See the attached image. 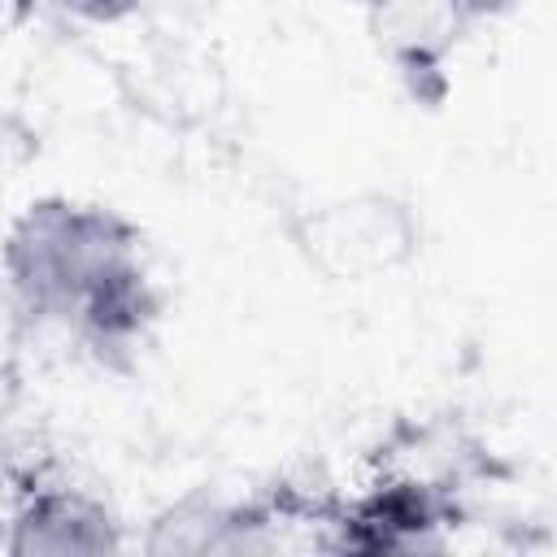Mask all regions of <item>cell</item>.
<instances>
[{
	"label": "cell",
	"instance_id": "cell-10",
	"mask_svg": "<svg viewBox=\"0 0 557 557\" xmlns=\"http://www.w3.org/2000/svg\"><path fill=\"white\" fill-rule=\"evenodd\" d=\"M9 392H13V370H0V413L9 409Z\"/></svg>",
	"mask_w": 557,
	"mask_h": 557
},
{
	"label": "cell",
	"instance_id": "cell-3",
	"mask_svg": "<svg viewBox=\"0 0 557 557\" xmlns=\"http://www.w3.org/2000/svg\"><path fill=\"white\" fill-rule=\"evenodd\" d=\"M361 17L370 44L409 78L413 96H431L426 83H435V96L444 91V61L470 26L457 0H361Z\"/></svg>",
	"mask_w": 557,
	"mask_h": 557
},
{
	"label": "cell",
	"instance_id": "cell-7",
	"mask_svg": "<svg viewBox=\"0 0 557 557\" xmlns=\"http://www.w3.org/2000/svg\"><path fill=\"white\" fill-rule=\"evenodd\" d=\"M65 13H74V17H83V22H122V17H131L144 0H57Z\"/></svg>",
	"mask_w": 557,
	"mask_h": 557
},
{
	"label": "cell",
	"instance_id": "cell-4",
	"mask_svg": "<svg viewBox=\"0 0 557 557\" xmlns=\"http://www.w3.org/2000/svg\"><path fill=\"white\" fill-rule=\"evenodd\" d=\"M122 531L113 513L78 487H39L9 518L4 553L13 557H83L117 553Z\"/></svg>",
	"mask_w": 557,
	"mask_h": 557
},
{
	"label": "cell",
	"instance_id": "cell-1",
	"mask_svg": "<svg viewBox=\"0 0 557 557\" xmlns=\"http://www.w3.org/2000/svg\"><path fill=\"white\" fill-rule=\"evenodd\" d=\"M139 226L109 205L39 196L0 239V278L30 322L70 326L100 357L135 348L157 318Z\"/></svg>",
	"mask_w": 557,
	"mask_h": 557
},
{
	"label": "cell",
	"instance_id": "cell-2",
	"mask_svg": "<svg viewBox=\"0 0 557 557\" xmlns=\"http://www.w3.org/2000/svg\"><path fill=\"white\" fill-rule=\"evenodd\" d=\"M287 239L326 283H374L405 270L422 248L418 209L396 191H348L296 209Z\"/></svg>",
	"mask_w": 557,
	"mask_h": 557
},
{
	"label": "cell",
	"instance_id": "cell-9",
	"mask_svg": "<svg viewBox=\"0 0 557 557\" xmlns=\"http://www.w3.org/2000/svg\"><path fill=\"white\" fill-rule=\"evenodd\" d=\"M522 0H457V9L470 17V22H479V17H500V13H509V9H518Z\"/></svg>",
	"mask_w": 557,
	"mask_h": 557
},
{
	"label": "cell",
	"instance_id": "cell-8",
	"mask_svg": "<svg viewBox=\"0 0 557 557\" xmlns=\"http://www.w3.org/2000/svg\"><path fill=\"white\" fill-rule=\"evenodd\" d=\"M30 9H35V0H0V39H9L13 30H22L26 17H30Z\"/></svg>",
	"mask_w": 557,
	"mask_h": 557
},
{
	"label": "cell",
	"instance_id": "cell-6",
	"mask_svg": "<svg viewBox=\"0 0 557 557\" xmlns=\"http://www.w3.org/2000/svg\"><path fill=\"white\" fill-rule=\"evenodd\" d=\"M22 322H30V318L22 313L9 283L0 278V370H13V348H17V335H22Z\"/></svg>",
	"mask_w": 557,
	"mask_h": 557
},
{
	"label": "cell",
	"instance_id": "cell-5",
	"mask_svg": "<svg viewBox=\"0 0 557 557\" xmlns=\"http://www.w3.org/2000/svg\"><path fill=\"white\" fill-rule=\"evenodd\" d=\"M226 505L218 500H178L165 509L148 531V553H222L226 535Z\"/></svg>",
	"mask_w": 557,
	"mask_h": 557
}]
</instances>
